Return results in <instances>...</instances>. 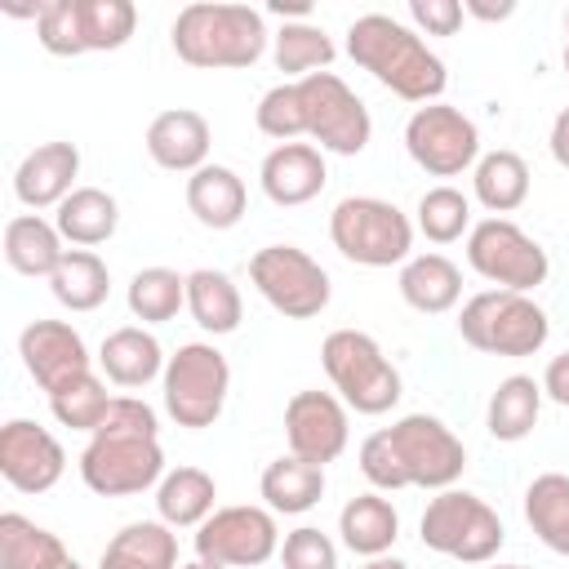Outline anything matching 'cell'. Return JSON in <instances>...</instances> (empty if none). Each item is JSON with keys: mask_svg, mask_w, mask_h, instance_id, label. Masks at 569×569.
I'll use <instances>...</instances> for the list:
<instances>
[{"mask_svg": "<svg viewBox=\"0 0 569 569\" xmlns=\"http://www.w3.org/2000/svg\"><path fill=\"white\" fill-rule=\"evenodd\" d=\"M347 58L360 71H369L382 89H391L396 98L418 102V107L440 102V93L449 84L440 53H431L427 40L391 13H360L347 27Z\"/></svg>", "mask_w": 569, "mask_h": 569, "instance_id": "obj_1", "label": "cell"}, {"mask_svg": "<svg viewBox=\"0 0 569 569\" xmlns=\"http://www.w3.org/2000/svg\"><path fill=\"white\" fill-rule=\"evenodd\" d=\"M169 44L187 67L200 71H240L253 67L267 49V22L249 4H218L196 0L178 9L169 27Z\"/></svg>", "mask_w": 569, "mask_h": 569, "instance_id": "obj_2", "label": "cell"}, {"mask_svg": "<svg viewBox=\"0 0 569 569\" xmlns=\"http://www.w3.org/2000/svg\"><path fill=\"white\" fill-rule=\"evenodd\" d=\"M458 333L467 347L485 356H533L547 347L551 320L529 293H507V289H485L462 302L458 311Z\"/></svg>", "mask_w": 569, "mask_h": 569, "instance_id": "obj_3", "label": "cell"}, {"mask_svg": "<svg viewBox=\"0 0 569 569\" xmlns=\"http://www.w3.org/2000/svg\"><path fill=\"white\" fill-rule=\"evenodd\" d=\"M320 365L338 391V400L356 413H387L405 396L400 369L387 360V351L360 333V329H333L320 342Z\"/></svg>", "mask_w": 569, "mask_h": 569, "instance_id": "obj_4", "label": "cell"}, {"mask_svg": "<svg viewBox=\"0 0 569 569\" xmlns=\"http://www.w3.org/2000/svg\"><path fill=\"white\" fill-rule=\"evenodd\" d=\"M418 533H422L427 551L449 556L458 565H489L507 542L502 516L467 489H440L427 502V511L418 520Z\"/></svg>", "mask_w": 569, "mask_h": 569, "instance_id": "obj_5", "label": "cell"}, {"mask_svg": "<svg viewBox=\"0 0 569 569\" xmlns=\"http://www.w3.org/2000/svg\"><path fill=\"white\" fill-rule=\"evenodd\" d=\"M333 249L356 267H405L413 249V222L378 196H342L329 213Z\"/></svg>", "mask_w": 569, "mask_h": 569, "instance_id": "obj_6", "label": "cell"}, {"mask_svg": "<svg viewBox=\"0 0 569 569\" xmlns=\"http://www.w3.org/2000/svg\"><path fill=\"white\" fill-rule=\"evenodd\" d=\"M164 391V413L187 427V431H204L218 422L227 391H231V365L213 342H182L160 378Z\"/></svg>", "mask_w": 569, "mask_h": 569, "instance_id": "obj_7", "label": "cell"}, {"mask_svg": "<svg viewBox=\"0 0 569 569\" xmlns=\"http://www.w3.org/2000/svg\"><path fill=\"white\" fill-rule=\"evenodd\" d=\"M249 280L284 320H311L329 307V271L298 244H267L249 258Z\"/></svg>", "mask_w": 569, "mask_h": 569, "instance_id": "obj_8", "label": "cell"}, {"mask_svg": "<svg viewBox=\"0 0 569 569\" xmlns=\"http://www.w3.org/2000/svg\"><path fill=\"white\" fill-rule=\"evenodd\" d=\"M467 262L480 280H489L493 289H507V293H533L551 262H547V249L520 231L511 218H485L467 231Z\"/></svg>", "mask_w": 569, "mask_h": 569, "instance_id": "obj_9", "label": "cell"}, {"mask_svg": "<svg viewBox=\"0 0 569 569\" xmlns=\"http://www.w3.org/2000/svg\"><path fill=\"white\" fill-rule=\"evenodd\" d=\"M80 480L98 498H129L164 480V449L160 436H89L80 453Z\"/></svg>", "mask_w": 569, "mask_h": 569, "instance_id": "obj_10", "label": "cell"}, {"mask_svg": "<svg viewBox=\"0 0 569 569\" xmlns=\"http://www.w3.org/2000/svg\"><path fill=\"white\" fill-rule=\"evenodd\" d=\"M200 560H213L222 569H258L271 556H280V529H276V511L271 507H253V502H236V507H218L191 538Z\"/></svg>", "mask_w": 569, "mask_h": 569, "instance_id": "obj_11", "label": "cell"}, {"mask_svg": "<svg viewBox=\"0 0 569 569\" xmlns=\"http://www.w3.org/2000/svg\"><path fill=\"white\" fill-rule=\"evenodd\" d=\"M298 93H302V111H307V138H316L320 151L360 156L369 147V133H373L369 107L342 76L316 71V76L298 80Z\"/></svg>", "mask_w": 569, "mask_h": 569, "instance_id": "obj_12", "label": "cell"}, {"mask_svg": "<svg viewBox=\"0 0 569 569\" xmlns=\"http://www.w3.org/2000/svg\"><path fill=\"white\" fill-rule=\"evenodd\" d=\"M405 151L431 178H458L480 160V129L449 102H427L405 120Z\"/></svg>", "mask_w": 569, "mask_h": 569, "instance_id": "obj_13", "label": "cell"}, {"mask_svg": "<svg viewBox=\"0 0 569 569\" xmlns=\"http://www.w3.org/2000/svg\"><path fill=\"white\" fill-rule=\"evenodd\" d=\"M391 449L409 476V485L418 489H453V480L467 467V449L462 440L436 418V413H405L387 427Z\"/></svg>", "mask_w": 569, "mask_h": 569, "instance_id": "obj_14", "label": "cell"}, {"mask_svg": "<svg viewBox=\"0 0 569 569\" xmlns=\"http://www.w3.org/2000/svg\"><path fill=\"white\" fill-rule=\"evenodd\" d=\"M67 471L58 436L31 418H9L0 427V476L18 493H49Z\"/></svg>", "mask_w": 569, "mask_h": 569, "instance_id": "obj_15", "label": "cell"}, {"mask_svg": "<svg viewBox=\"0 0 569 569\" xmlns=\"http://www.w3.org/2000/svg\"><path fill=\"white\" fill-rule=\"evenodd\" d=\"M284 440L289 453L302 462H333L342 458L351 427H347V405L329 391H293L284 405Z\"/></svg>", "mask_w": 569, "mask_h": 569, "instance_id": "obj_16", "label": "cell"}, {"mask_svg": "<svg viewBox=\"0 0 569 569\" xmlns=\"http://www.w3.org/2000/svg\"><path fill=\"white\" fill-rule=\"evenodd\" d=\"M18 356H22V369L44 387V391H58L84 373H93L89 365V347L84 338L67 325V320H31L22 333H18Z\"/></svg>", "mask_w": 569, "mask_h": 569, "instance_id": "obj_17", "label": "cell"}, {"mask_svg": "<svg viewBox=\"0 0 569 569\" xmlns=\"http://www.w3.org/2000/svg\"><path fill=\"white\" fill-rule=\"evenodd\" d=\"M258 182H262V196L280 209H298L307 200H316L329 182V169H325V151L311 147V142H280L262 156V169H258Z\"/></svg>", "mask_w": 569, "mask_h": 569, "instance_id": "obj_18", "label": "cell"}, {"mask_svg": "<svg viewBox=\"0 0 569 569\" xmlns=\"http://www.w3.org/2000/svg\"><path fill=\"white\" fill-rule=\"evenodd\" d=\"M76 173H80V151L76 142H40L31 147L18 169H13V196L27 209H58L71 191H76Z\"/></svg>", "mask_w": 569, "mask_h": 569, "instance_id": "obj_19", "label": "cell"}, {"mask_svg": "<svg viewBox=\"0 0 569 569\" xmlns=\"http://www.w3.org/2000/svg\"><path fill=\"white\" fill-rule=\"evenodd\" d=\"M209 120L191 107H169L147 124V156L169 173H196L209 164Z\"/></svg>", "mask_w": 569, "mask_h": 569, "instance_id": "obj_20", "label": "cell"}, {"mask_svg": "<svg viewBox=\"0 0 569 569\" xmlns=\"http://www.w3.org/2000/svg\"><path fill=\"white\" fill-rule=\"evenodd\" d=\"M98 365H102V373H107L116 387H129V391H133V387H147V382L164 378L169 356H164V347L156 342L151 329L124 325V329H111V333L102 338Z\"/></svg>", "mask_w": 569, "mask_h": 569, "instance_id": "obj_21", "label": "cell"}, {"mask_svg": "<svg viewBox=\"0 0 569 569\" xmlns=\"http://www.w3.org/2000/svg\"><path fill=\"white\" fill-rule=\"evenodd\" d=\"M244 204H249L244 178L227 164H204L187 178V209L209 231H231L244 218Z\"/></svg>", "mask_w": 569, "mask_h": 569, "instance_id": "obj_22", "label": "cell"}, {"mask_svg": "<svg viewBox=\"0 0 569 569\" xmlns=\"http://www.w3.org/2000/svg\"><path fill=\"white\" fill-rule=\"evenodd\" d=\"M338 533H342V547L356 551V556H365V560L387 556L396 547V538H400V511L378 489L373 493H356L338 511Z\"/></svg>", "mask_w": 569, "mask_h": 569, "instance_id": "obj_23", "label": "cell"}, {"mask_svg": "<svg viewBox=\"0 0 569 569\" xmlns=\"http://www.w3.org/2000/svg\"><path fill=\"white\" fill-rule=\"evenodd\" d=\"M400 298L422 316H445L462 298V271L445 253H413L400 267Z\"/></svg>", "mask_w": 569, "mask_h": 569, "instance_id": "obj_24", "label": "cell"}, {"mask_svg": "<svg viewBox=\"0 0 569 569\" xmlns=\"http://www.w3.org/2000/svg\"><path fill=\"white\" fill-rule=\"evenodd\" d=\"M98 569H178V533L164 520H133L102 547Z\"/></svg>", "mask_w": 569, "mask_h": 569, "instance_id": "obj_25", "label": "cell"}, {"mask_svg": "<svg viewBox=\"0 0 569 569\" xmlns=\"http://www.w3.org/2000/svg\"><path fill=\"white\" fill-rule=\"evenodd\" d=\"M213 498H218V485H213L209 471H200V467H173L156 485V516L169 529H200L218 511Z\"/></svg>", "mask_w": 569, "mask_h": 569, "instance_id": "obj_26", "label": "cell"}, {"mask_svg": "<svg viewBox=\"0 0 569 569\" xmlns=\"http://www.w3.org/2000/svg\"><path fill=\"white\" fill-rule=\"evenodd\" d=\"M53 227L62 231V240H71L76 249H93L107 244L120 227V204L111 191L102 187H76L58 209H53Z\"/></svg>", "mask_w": 569, "mask_h": 569, "instance_id": "obj_27", "label": "cell"}, {"mask_svg": "<svg viewBox=\"0 0 569 569\" xmlns=\"http://www.w3.org/2000/svg\"><path fill=\"white\" fill-rule=\"evenodd\" d=\"M67 258L62 231L40 213H18L4 222V262L18 276H53Z\"/></svg>", "mask_w": 569, "mask_h": 569, "instance_id": "obj_28", "label": "cell"}, {"mask_svg": "<svg viewBox=\"0 0 569 569\" xmlns=\"http://www.w3.org/2000/svg\"><path fill=\"white\" fill-rule=\"evenodd\" d=\"M187 311L213 338L218 333H236L240 320H244V302H240L236 280L227 271H213V267L187 271Z\"/></svg>", "mask_w": 569, "mask_h": 569, "instance_id": "obj_29", "label": "cell"}, {"mask_svg": "<svg viewBox=\"0 0 569 569\" xmlns=\"http://www.w3.org/2000/svg\"><path fill=\"white\" fill-rule=\"evenodd\" d=\"M538 413H542V382H533L529 373H511L493 387L489 409H485V427L493 440L516 445L538 427Z\"/></svg>", "mask_w": 569, "mask_h": 569, "instance_id": "obj_30", "label": "cell"}, {"mask_svg": "<svg viewBox=\"0 0 569 569\" xmlns=\"http://www.w3.org/2000/svg\"><path fill=\"white\" fill-rule=\"evenodd\" d=\"M258 493L267 498V507L276 516H302L325 498V467L284 453V458L267 462V471L258 480Z\"/></svg>", "mask_w": 569, "mask_h": 569, "instance_id": "obj_31", "label": "cell"}, {"mask_svg": "<svg viewBox=\"0 0 569 569\" xmlns=\"http://www.w3.org/2000/svg\"><path fill=\"white\" fill-rule=\"evenodd\" d=\"M67 560L71 551L44 525L27 520L22 511L0 516V569H62Z\"/></svg>", "mask_w": 569, "mask_h": 569, "instance_id": "obj_32", "label": "cell"}, {"mask_svg": "<svg viewBox=\"0 0 569 569\" xmlns=\"http://www.w3.org/2000/svg\"><path fill=\"white\" fill-rule=\"evenodd\" d=\"M471 191L493 218H502V213H511L529 200V164L516 151H502V147L485 151L471 169Z\"/></svg>", "mask_w": 569, "mask_h": 569, "instance_id": "obj_33", "label": "cell"}, {"mask_svg": "<svg viewBox=\"0 0 569 569\" xmlns=\"http://www.w3.org/2000/svg\"><path fill=\"white\" fill-rule=\"evenodd\" d=\"M525 520L542 547H551L556 556H569V476L565 471H542L529 480Z\"/></svg>", "mask_w": 569, "mask_h": 569, "instance_id": "obj_34", "label": "cell"}, {"mask_svg": "<svg viewBox=\"0 0 569 569\" xmlns=\"http://www.w3.org/2000/svg\"><path fill=\"white\" fill-rule=\"evenodd\" d=\"M49 289L67 311H98L111 293V271L93 249H67V258L49 276Z\"/></svg>", "mask_w": 569, "mask_h": 569, "instance_id": "obj_35", "label": "cell"}, {"mask_svg": "<svg viewBox=\"0 0 569 569\" xmlns=\"http://www.w3.org/2000/svg\"><path fill=\"white\" fill-rule=\"evenodd\" d=\"M124 302H129L133 320L164 325L187 307V276H178L173 267H142V271H133Z\"/></svg>", "mask_w": 569, "mask_h": 569, "instance_id": "obj_36", "label": "cell"}, {"mask_svg": "<svg viewBox=\"0 0 569 569\" xmlns=\"http://www.w3.org/2000/svg\"><path fill=\"white\" fill-rule=\"evenodd\" d=\"M271 53H276V67L284 76L307 80V76H316V71H325L333 62V40L316 22H284L276 31V49Z\"/></svg>", "mask_w": 569, "mask_h": 569, "instance_id": "obj_37", "label": "cell"}, {"mask_svg": "<svg viewBox=\"0 0 569 569\" xmlns=\"http://www.w3.org/2000/svg\"><path fill=\"white\" fill-rule=\"evenodd\" d=\"M49 409H53V418H58L62 427L93 436V431L102 427L107 409H111V396H107V387H102L98 373H84V378L67 382V387L49 391Z\"/></svg>", "mask_w": 569, "mask_h": 569, "instance_id": "obj_38", "label": "cell"}, {"mask_svg": "<svg viewBox=\"0 0 569 569\" xmlns=\"http://www.w3.org/2000/svg\"><path fill=\"white\" fill-rule=\"evenodd\" d=\"M418 231L431 244H453L462 231H471V200L458 187H431L418 200Z\"/></svg>", "mask_w": 569, "mask_h": 569, "instance_id": "obj_39", "label": "cell"}, {"mask_svg": "<svg viewBox=\"0 0 569 569\" xmlns=\"http://www.w3.org/2000/svg\"><path fill=\"white\" fill-rule=\"evenodd\" d=\"M80 27H84V49L107 53L129 44L138 27V9L129 0H80Z\"/></svg>", "mask_w": 569, "mask_h": 569, "instance_id": "obj_40", "label": "cell"}, {"mask_svg": "<svg viewBox=\"0 0 569 569\" xmlns=\"http://www.w3.org/2000/svg\"><path fill=\"white\" fill-rule=\"evenodd\" d=\"M253 124H258V133H267V138H276V142H293V138H302V133H307V111H302L298 80H280V84H271V89L258 98Z\"/></svg>", "mask_w": 569, "mask_h": 569, "instance_id": "obj_41", "label": "cell"}, {"mask_svg": "<svg viewBox=\"0 0 569 569\" xmlns=\"http://www.w3.org/2000/svg\"><path fill=\"white\" fill-rule=\"evenodd\" d=\"M36 40L53 58H76L84 49V27H80V0H40L36 18Z\"/></svg>", "mask_w": 569, "mask_h": 569, "instance_id": "obj_42", "label": "cell"}, {"mask_svg": "<svg viewBox=\"0 0 569 569\" xmlns=\"http://www.w3.org/2000/svg\"><path fill=\"white\" fill-rule=\"evenodd\" d=\"M360 476L378 489V493H396V489H409V476H405V467H400V458H396V449H391V436H387V427L382 431H373V436H365V445H360Z\"/></svg>", "mask_w": 569, "mask_h": 569, "instance_id": "obj_43", "label": "cell"}, {"mask_svg": "<svg viewBox=\"0 0 569 569\" xmlns=\"http://www.w3.org/2000/svg\"><path fill=\"white\" fill-rule=\"evenodd\" d=\"M280 565L284 569H338V547H333V538L325 529L298 525L280 542Z\"/></svg>", "mask_w": 569, "mask_h": 569, "instance_id": "obj_44", "label": "cell"}, {"mask_svg": "<svg viewBox=\"0 0 569 569\" xmlns=\"http://www.w3.org/2000/svg\"><path fill=\"white\" fill-rule=\"evenodd\" d=\"M98 431H111V436H160V418L138 396H111V409H107V418H102Z\"/></svg>", "mask_w": 569, "mask_h": 569, "instance_id": "obj_45", "label": "cell"}, {"mask_svg": "<svg viewBox=\"0 0 569 569\" xmlns=\"http://www.w3.org/2000/svg\"><path fill=\"white\" fill-rule=\"evenodd\" d=\"M462 4L458 0H409V22L427 36H453L462 27Z\"/></svg>", "mask_w": 569, "mask_h": 569, "instance_id": "obj_46", "label": "cell"}, {"mask_svg": "<svg viewBox=\"0 0 569 569\" xmlns=\"http://www.w3.org/2000/svg\"><path fill=\"white\" fill-rule=\"evenodd\" d=\"M542 396L556 400L560 409H569V351L551 356L547 369H542Z\"/></svg>", "mask_w": 569, "mask_h": 569, "instance_id": "obj_47", "label": "cell"}, {"mask_svg": "<svg viewBox=\"0 0 569 569\" xmlns=\"http://www.w3.org/2000/svg\"><path fill=\"white\" fill-rule=\"evenodd\" d=\"M547 147H551V160H556L560 169H569V107L551 120V138H547Z\"/></svg>", "mask_w": 569, "mask_h": 569, "instance_id": "obj_48", "label": "cell"}, {"mask_svg": "<svg viewBox=\"0 0 569 569\" xmlns=\"http://www.w3.org/2000/svg\"><path fill=\"white\" fill-rule=\"evenodd\" d=\"M462 13H471L480 22H502V18L516 13V0H498V4H489V0H462Z\"/></svg>", "mask_w": 569, "mask_h": 569, "instance_id": "obj_49", "label": "cell"}, {"mask_svg": "<svg viewBox=\"0 0 569 569\" xmlns=\"http://www.w3.org/2000/svg\"><path fill=\"white\" fill-rule=\"evenodd\" d=\"M271 13H276V18H298V22H307L311 4H307V0H271Z\"/></svg>", "mask_w": 569, "mask_h": 569, "instance_id": "obj_50", "label": "cell"}, {"mask_svg": "<svg viewBox=\"0 0 569 569\" xmlns=\"http://www.w3.org/2000/svg\"><path fill=\"white\" fill-rule=\"evenodd\" d=\"M360 569H409L405 560H396V556H373V560H365Z\"/></svg>", "mask_w": 569, "mask_h": 569, "instance_id": "obj_51", "label": "cell"}, {"mask_svg": "<svg viewBox=\"0 0 569 569\" xmlns=\"http://www.w3.org/2000/svg\"><path fill=\"white\" fill-rule=\"evenodd\" d=\"M178 569H222V565H213V560H200V556H196L191 565H178Z\"/></svg>", "mask_w": 569, "mask_h": 569, "instance_id": "obj_52", "label": "cell"}, {"mask_svg": "<svg viewBox=\"0 0 569 569\" xmlns=\"http://www.w3.org/2000/svg\"><path fill=\"white\" fill-rule=\"evenodd\" d=\"M62 569H84V565H80V560H76V556H71V560H67V565H62Z\"/></svg>", "mask_w": 569, "mask_h": 569, "instance_id": "obj_53", "label": "cell"}, {"mask_svg": "<svg viewBox=\"0 0 569 569\" xmlns=\"http://www.w3.org/2000/svg\"><path fill=\"white\" fill-rule=\"evenodd\" d=\"M493 569H529V565H493Z\"/></svg>", "mask_w": 569, "mask_h": 569, "instance_id": "obj_54", "label": "cell"}, {"mask_svg": "<svg viewBox=\"0 0 569 569\" xmlns=\"http://www.w3.org/2000/svg\"><path fill=\"white\" fill-rule=\"evenodd\" d=\"M565 71H569V40H565Z\"/></svg>", "mask_w": 569, "mask_h": 569, "instance_id": "obj_55", "label": "cell"}, {"mask_svg": "<svg viewBox=\"0 0 569 569\" xmlns=\"http://www.w3.org/2000/svg\"><path fill=\"white\" fill-rule=\"evenodd\" d=\"M565 31H569V9H565Z\"/></svg>", "mask_w": 569, "mask_h": 569, "instance_id": "obj_56", "label": "cell"}]
</instances>
